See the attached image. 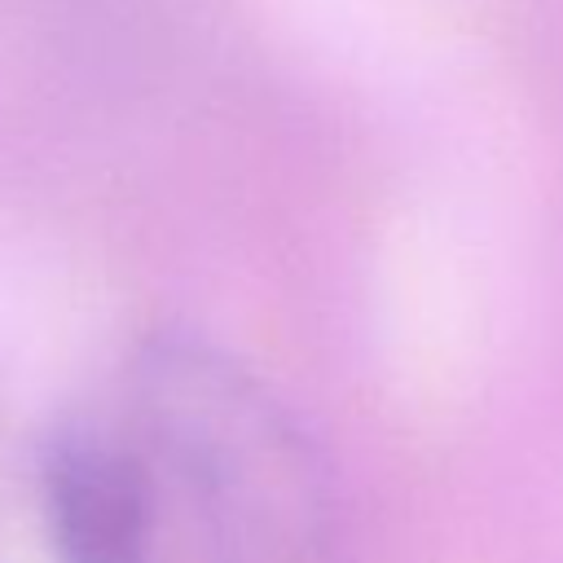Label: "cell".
I'll list each match as a JSON object with an SVG mask.
<instances>
[{"mask_svg":"<svg viewBox=\"0 0 563 563\" xmlns=\"http://www.w3.org/2000/svg\"><path fill=\"white\" fill-rule=\"evenodd\" d=\"M167 493L132 422H66L40 453V515L57 563H154Z\"/></svg>","mask_w":563,"mask_h":563,"instance_id":"obj_2","label":"cell"},{"mask_svg":"<svg viewBox=\"0 0 563 563\" xmlns=\"http://www.w3.org/2000/svg\"><path fill=\"white\" fill-rule=\"evenodd\" d=\"M128 422L198 563H347L312 435L224 347L185 330L145 339L128 365Z\"/></svg>","mask_w":563,"mask_h":563,"instance_id":"obj_1","label":"cell"}]
</instances>
